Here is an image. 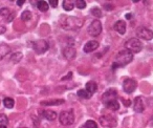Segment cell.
Returning a JSON list of instances; mask_svg holds the SVG:
<instances>
[{
	"label": "cell",
	"mask_w": 153,
	"mask_h": 128,
	"mask_svg": "<svg viewBox=\"0 0 153 128\" xmlns=\"http://www.w3.org/2000/svg\"><path fill=\"white\" fill-rule=\"evenodd\" d=\"M60 24L64 30H79L83 25V21L78 17L72 16H61Z\"/></svg>",
	"instance_id": "cell-1"
},
{
	"label": "cell",
	"mask_w": 153,
	"mask_h": 128,
	"mask_svg": "<svg viewBox=\"0 0 153 128\" xmlns=\"http://www.w3.org/2000/svg\"><path fill=\"white\" fill-rule=\"evenodd\" d=\"M133 59V54H131L130 51H126V49H123L115 57V61L114 63L112 64V69H117V67H122L125 66L127 64H129L130 62Z\"/></svg>",
	"instance_id": "cell-2"
},
{
	"label": "cell",
	"mask_w": 153,
	"mask_h": 128,
	"mask_svg": "<svg viewBox=\"0 0 153 128\" xmlns=\"http://www.w3.org/2000/svg\"><path fill=\"white\" fill-rule=\"evenodd\" d=\"M126 51H130L131 54H137L143 49V43L137 38H131L126 41L125 43Z\"/></svg>",
	"instance_id": "cell-3"
},
{
	"label": "cell",
	"mask_w": 153,
	"mask_h": 128,
	"mask_svg": "<svg viewBox=\"0 0 153 128\" xmlns=\"http://www.w3.org/2000/svg\"><path fill=\"white\" fill-rule=\"evenodd\" d=\"M59 121L62 125L64 126H68V125H71L72 123L74 122V111L70 109V110H64L60 113V117H59Z\"/></svg>",
	"instance_id": "cell-4"
},
{
	"label": "cell",
	"mask_w": 153,
	"mask_h": 128,
	"mask_svg": "<svg viewBox=\"0 0 153 128\" xmlns=\"http://www.w3.org/2000/svg\"><path fill=\"white\" fill-rule=\"evenodd\" d=\"M102 32V23L99 19H96L90 23L89 28H88V34L92 37H97L101 34Z\"/></svg>",
	"instance_id": "cell-5"
},
{
	"label": "cell",
	"mask_w": 153,
	"mask_h": 128,
	"mask_svg": "<svg viewBox=\"0 0 153 128\" xmlns=\"http://www.w3.org/2000/svg\"><path fill=\"white\" fill-rule=\"evenodd\" d=\"M100 123L105 128H114L117 126V120L110 115H105L100 118Z\"/></svg>",
	"instance_id": "cell-6"
},
{
	"label": "cell",
	"mask_w": 153,
	"mask_h": 128,
	"mask_svg": "<svg viewBox=\"0 0 153 128\" xmlns=\"http://www.w3.org/2000/svg\"><path fill=\"white\" fill-rule=\"evenodd\" d=\"M136 36L144 40H151L153 39V32L147 28H138L136 30Z\"/></svg>",
	"instance_id": "cell-7"
},
{
	"label": "cell",
	"mask_w": 153,
	"mask_h": 128,
	"mask_svg": "<svg viewBox=\"0 0 153 128\" xmlns=\"http://www.w3.org/2000/svg\"><path fill=\"white\" fill-rule=\"evenodd\" d=\"M136 86H137V83L134 79H130V78H127L125 79L123 83V88H124V92H127V94H131L133 92L134 90L136 89Z\"/></svg>",
	"instance_id": "cell-8"
},
{
	"label": "cell",
	"mask_w": 153,
	"mask_h": 128,
	"mask_svg": "<svg viewBox=\"0 0 153 128\" xmlns=\"http://www.w3.org/2000/svg\"><path fill=\"white\" fill-rule=\"evenodd\" d=\"M33 47L37 54H44L48 49V43L45 40H37L34 42Z\"/></svg>",
	"instance_id": "cell-9"
},
{
	"label": "cell",
	"mask_w": 153,
	"mask_h": 128,
	"mask_svg": "<svg viewBox=\"0 0 153 128\" xmlns=\"http://www.w3.org/2000/svg\"><path fill=\"white\" fill-rule=\"evenodd\" d=\"M117 92L113 88L111 89H108L104 92L102 97V100L104 103L108 102V101H111V100H117Z\"/></svg>",
	"instance_id": "cell-10"
},
{
	"label": "cell",
	"mask_w": 153,
	"mask_h": 128,
	"mask_svg": "<svg viewBox=\"0 0 153 128\" xmlns=\"http://www.w3.org/2000/svg\"><path fill=\"white\" fill-rule=\"evenodd\" d=\"M133 109L135 112L142 113L145 109V105H144V101L140 97H136L134 99V103H133Z\"/></svg>",
	"instance_id": "cell-11"
},
{
	"label": "cell",
	"mask_w": 153,
	"mask_h": 128,
	"mask_svg": "<svg viewBox=\"0 0 153 128\" xmlns=\"http://www.w3.org/2000/svg\"><path fill=\"white\" fill-rule=\"evenodd\" d=\"M63 56L67 60H74L76 56V51L74 47H66L63 49Z\"/></svg>",
	"instance_id": "cell-12"
},
{
	"label": "cell",
	"mask_w": 153,
	"mask_h": 128,
	"mask_svg": "<svg viewBox=\"0 0 153 128\" xmlns=\"http://www.w3.org/2000/svg\"><path fill=\"white\" fill-rule=\"evenodd\" d=\"M99 47V42L98 41H94V40H91V41H88L85 45H84V51L85 53H91V51H96L97 48Z\"/></svg>",
	"instance_id": "cell-13"
},
{
	"label": "cell",
	"mask_w": 153,
	"mask_h": 128,
	"mask_svg": "<svg viewBox=\"0 0 153 128\" xmlns=\"http://www.w3.org/2000/svg\"><path fill=\"white\" fill-rule=\"evenodd\" d=\"M113 28H114V30L117 31L119 34L124 35L126 33V22L123 21V20H119V21L115 22Z\"/></svg>",
	"instance_id": "cell-14"
},
{
	"label": "cell",
	"mask_w": 153,
	"mask_h": 128,
	"mask_svg": "<svg viewBox=\"0 0 153 128\" xmlns=\"http://www.w3.org/2000/svg\"><path fill=\"white\" fill-rule=\"evenodd\" d=\"M40 111V115L42 117H44L45 119H47L48 121H53L57 118V113L53 110H39Z\"/></svg>",
	"instance_id": "cell-15"
},
{
	"label": "cell",
	"mask_w": 153,
	"mask_h": 128,
	"mask_svg": "<svg viewBox=\"0 0 153 128\" xmlns=\"http://www.w3.org/2000/svg\"><path fill=\"white\" fill-rule=\"evenodd\" d=\"M105 106L107 108L111 109V110L115 111V110H119L120 109V103L117 102V100H111V101H108V102L104 103Z\"/></svg>",
	"instance_id": "cell-16"
},
{
	"label": "cell",
	"mask_w": 153,
	"mask_h": 128,
	"mask_svg": "<svg viewBox=\"0 0 153 128\" xmlns=\"http://www.w3.org/2000/svg\"><path fill=\"white\" fill-rule=\"evenodd\" d=\"M86 92H88L90 95L94 94V92L98 90V85L94 81H89L86 83Z\"/></svg>",
	"instance_id": "cell-17"
},
{
	"label": "cell",
	"mask_w": 153,
	"mask_h": 128,
	"mask_svg": "<svg viewBox=\"0 0 153 128\" xmlns=\"http://www.w3.org/2000/svg\"><path fill=\"white\" fill-rule=\"evenodd\" d=\"M64 103L63 99H57V100H48V101H42L41 105L43 106H51V105H61Z\"/></svg>",
	"instance_id": "cell-18"
},
{
	"label": "cell",
	"mask_w": 153,
	"mask_h": 128,
	"mask_svg": "<svg viewBox=\"0 0 153 128\" xmlns=\"http://www.w3.org/2000/svg\"><path fill=\"white\" fill-rule=\"evenodd\" d=\"M9 53H11V47L7 44H0V59L4 58Z\"/></svg>",
	"instance_id": "cell-19"
},
{
	"label": "cell",
	"mask_w": 153,
	"mask_h": 128,
	"mask_svg": "<svg viewBox=\"0 0 153 128\" xmlns=\"http://www.w3.org/2000/svg\"><path fill=\"white\" fill-rule=\"evenodd\" d=\"M37 7H38L39 11H41L42 13H45V12L48 11L49 5L46 1H38V3H37Z\"/></svg>",
	"instance_id": "cell-20"
},
{
	"label": "cell",
	"mask_w": 153,
	"mask_h": 128,
	"mask_svg": "<svg viewBox=\"0 0 153 128\" xmlns=\"http://www.w3.org/2000/svg\"><path fill=\"white\" fill-rule=\"evenodd\" d=\"M74 3L72 2V1H68V0H65V1H63V9L65 10V11H72V9H74Z\"/></svg>",
	"instance_id": "cell-21"
},
{
	"label": "cell",
	"mask_w": 153,
	"mask_h": 128,
	"mask_svg": "<svg viewBox=\"0 0 153 128\" xmlns=\"http://www.w3.org/2000/svg\"><path fill=\"white\" fill-rule=\"evenodd\" d=\"M3 105H4L7 108H13L14 105H15V101L12 98H5L3 100Z\"/></svg>",
	"instance_id": "cell-22"
},
{
	"label": "cell",
	"mask_w": 153,
	"mask_h": 128,
	"mask_svg": "<svg viewBox=\"0 0 153 128\" xmlns=\"http://www.w3.org/2000/svg\"><path fill=\"white\" fill-rule=\"evenodd\" d=\"M22 59V54L20 53V51H17V53L13 54V55L11 56V60L14 62V63H18V62H20Z\"/></svg>",
	"instance_id": "cell-23"
},
{
	"label": "cell",
	"mask_w": 153,
	"mask_h": 128,
	"mask_svg": "<svg viewBox=\"0 0 153 128\" xmlns=\"http://www.w3.org/2000/svg\"><path fill=\"white\" fill-rule=\"evenodd\" d=\"M78 96H79L80 98H83V99H89V98H91V95H90L88 92H86L85 89H80V90H78Z\"/></svg>",
	"instance_id": "cell-24"
},
{
	"label": "cell",
	"mask_w": 153,
	"mask_h": 128,
	"mask_svg": "<svg viewBox=\"0 0 153 128\" xmlns=\"http://www.w3.org/2000/svg\"><path fill=\"white\" fill-rule=\"evenodd\" d=\"M21 19L23 21H28V20L32 19V13H30V11H24L21 14Z\"/></svg>",
	"instance_id": "cell-25"
},
{
	"label": "cell",
	"mask_w": 153,
	"mask_h": 128,
	"mask_svg": "<svg viewBox=\"0 0 153 128\" xmlns=\"http://www.w3.org/2000/svg\"><path fill=\"white\" fill-rule=\"evenodd\" d=\"M84 128H98V124L92 120H88L84 125Z\"/></svg>",
	"instance_id": "cell-26"
},
{
	"label": "cell",
	"mask_w": 153,
	"mask_h": 128,
	"mask_svg": "<svg viewBox=\"0 0 153 128\" xmlns=\"http://www.w3.org/2000/svg\"><path fill=\"white\" fill-rule=\"evenodd\" d=\"M74 5H76L78 9H80V10H83V9H85L86 7V2L84 1V0H76V1H74Z\"/></svg>",
	"instance_id": "cell-27"
},
{
	"label": "cell",
	"mask_w": 153,
	"mask_h": 128,
	"mask_svg": "<svg viewBox=\"0 0 153 128\" xmlns=\"http://www.w3.org/2000/svg\"><path fill=\"white\" fill-rule=\"evenodd\" d=\"M91 14L97 18L102 17V11H101L99 7H92V9H91Z\"/></svg>",
	"instance_id": "cell-28"
},
{
	"label": "cell",
	"mask_w": 153,
	"mask_h": 128,
	"mask_svg": "<svg viewBox=\"0 0 153 128\" xmlns=\"http://www.w3.org/2000/svg\"><path fill=\"white\" fill-rule=\"evenodd\" d=\"M7 123H9V118H7L4 113H0V124L5 126Z\"/></svg>",
	"instance_id": "cell-29"
},
{
	"label": "cell",
	"mask_w": 153,
	"mask_h": 128,
	"mask_svg": "<svg viewBox=\"0 0 153 128\" xmlns=\"http://www.w3.org/2000/svg\"><path fill=\"white\" fill-rule=\"evenodd\" d=\"M11 13V10L7 9V7H2V9L0 10V15L3 16V17H9V15Z\"/></svg>",
	"instance_id": "cell-30"
},
{
	"label": "cell",
	"mask_w": 153,
	"mask_h": 128,
	"mask_svg": "<svg viewBox=\"0 0 153 128\" xmlns=\"http://www.w3.org/2000/svg\"><path fill=\"white\" fill-rule=\"evenodd\" d=\"M49 5L51 7H58V0H49Z\"/></svg>",
	"instance_id": "cell-31"
},
{
	"label": "cell",
	"mask_w": 153,
	"mask_h": 128,
	"mask_svg": "<svg viewBox=\"0 0 153 128\" xmlns=\"http://www.w3.org/2000/svg\"><path fill=\"white\" fill-rule=\"evenodd\" d=\"M14 17H15V14L12 12V13L9 15V17H7V22H12V21H13V19H14Z\"/></svg>",
	"instance_id": "cell-32"
},
{
	"label": "cell",
	"mask_w": 153,
	"mask_h": 128,
	"mask_svg": "<svg viewBox=\"0 0 153 128\" xmlns=\"http://www.w3.org/2000/svg\"><path fill=\"white\" fill-rule=\"evenodd\" d=\"M124 104H125V106H130V104H131V101L130 100H123Z\"/></svg>",
	"instance_id": "cell-33"
},
{
	"label": "cell",
	"mask_w": 153,
	"mask_h": 128,
	"mask_svg": "<svg viewBox=\"0 0 153 128\" xmlns=\"http://www.w3.org/2000/svg\"><path fill=\"white\" fill-rule=\"evenodd\" d=\"M4 32H5V26L0 25V34H3Z\"/></svg>",
	"instance_id": "cell-34"
},
{
	"label": "cell",
	"mask_w": 153,
	"mask_h": 128,
	"mask_svg": "<svg viewBox=\"0 0 153 128\" xmlns=\"http://www.w3.org/2000/svg\"><path fill=\"white\" fill-rule=\"evenodd\" d=\"M24 2H25L24 0H18V1H17V5H19V7H21V5L23 4Z\"/></svg>",
	"instance_id": "cell-35"
},
{
	"label": "cell",
	"mask_w": 153,
	"mask_h": 128,
	"mask_svg": "<svg viewBox=\"0 0 153 128\" xmlns=\"http://www.w3.org/2000/svg\"><path fill=\"white\" fill-rule=\"evenodd\" d=\"M71 76H72V74H71V73H69V75H68V76H66V77H64V78H63V80H67V79H70L69 77H71Z\"/></svg>",
	"instance_id": "cell-36"
},
{
	"label": "cell",
	"mask_w": 153,
	"mask_h": 128,
	"mask_svg": "<svg viewBox=\"0 0 153 128\" xmlns=\"http://www.w3.org/2000/svg\"><path fill=\"white\" fill-rule=\"evenodd\" d=\"M131 17H132L131 14H127V15H126V18H127V19H129V18H131Z\"/></svg>",
	"instance_id": "cell-37"
},
{
	"label": "cell",
	"mask_w": 153,
	"mask_h": 128,
	"mask_svg": "<svg viewBox=\"0 0 153 128\" xmlns=\"http://www.w3.org/2000/svg\"><path fill=\"white\" fill-rule=\"evenodd\" d=\"M0 128H7V126H4V125H1V124H0Z\"/></svg>",
	"instance_id": "cell-38"
},
{
	"label": "cell",
	"mask_w": 153,
	"mask_h": 128,
	"mask_svg": "<svg viewBox=\"0 0 153 128\" xmlns=\"http://www.w3.org/2000/svg\"><path fill=\"white\" fill-rule=\"evenodd\" d=\"M21 128H24V127H21Z\"/></svg>",
	"instance_id": "cell-39"
}]
</instances>
